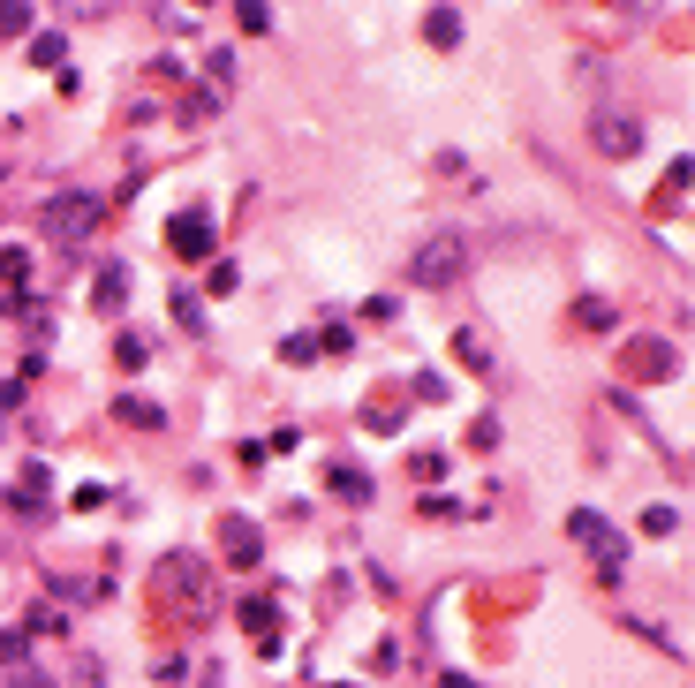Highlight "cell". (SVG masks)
I'll use <instances>...</instances> for the list:
<instances>
[{
	"label": "cell",
	"mask_w": 695,
	"mask_h": 688,
	"mask_svg": "<svg viewBox=\"0 0 695 688\" xmlns=\"http://www.w3.org/2000/svg\"><path fill=\"white\" fill-rule=\"evenodd\" d=\"M8 688H53V681H46V673H16Z\"/></svg>",
	"instance_id": "obj_17"
},
{
	"label": "cell",
	"mask_w": 695,
	"mask_h": 688,
	"mask_svg": "<svg viewBox=\"0 0 695 688\" xmlns=\"http://www.w3.org/2000/svg\"><path fill=\"white\" fill-rule=\"evenodd\" d=\"M424 31H431V46H461V16H454V8H431Z\"/></svg>",
	"instance_id": "obj_8"
},
{
	"label": "cell",
	"mask_w": 695,
	"mask_h": 688,
	"mask_svg": "<svg viewBox=\"0 0 695 688\" xmlns=\"http://www.w3.org/2000/svg\"><path fill=\"white\" fill-rule=\"evenodd\" d=\"M23 23H31V8H23V0H0V31H23Z\"/></svg>",
	"instance_id": "obj_15"
},
{
	"label": "cell",
	"mask_w": 695,
	"mask_h": 688,
	"mask_svg": "<svg viewBox=\"0 0 695 688\" xmlns=\"http://www.w3.org/2000/svg\"><path fill=\"white\" fill-rule=\"evenodd\" d=\"M235 23H242V31H272V8H265V0H235Z\"/></svg>",
	"instance_id": "obj_9"
},
{
	"label": "cell",
	"mask_w": 695,
	"mask_h": 688,
	"mask_svg": "<svg viewBox=\"0 0 695 688\" xmlns=\"http://www.w3.org/2000/svg\"><path fill=\"white\" fill-rule=\"evenodd\" d=\"M680 197H688V159H673V174L658 182V212H680Z\"/></svg>",
	"instance_id": "obj_7"
},
{
	"label": "cell",
	"mask_w": 695,
	"mask_h": 688,
	"mask_svg": "<svg viewBox=\"0 0 695 688\" xmlns=\"http://www.w3.org/2000/svg\"><path fill=\"white\" fill-rule=\"evenodd\" d=\"M121 295H129V265H106L99 288H91V303H99V310H121Z\"/></svg>",
	"instance_id": "obj_6"
},
{
	"label": "cell",
	"mask_w": 695,
	"mask_h": 688,
	"mask_svg": "<svg viewBox=\"0 0 695 688\" xmlns=\"http://www.w3.org/2000/svg\"><path fill=\"white\" fill-rule=\"evenodd\" d=\"M605 318H612V310L597 303V295H582V303H575V326H582V333H597V326H605Z\"/></svg>",
	"instance_id": "obj_13"
},
{
	"label": "cell",
	"mask_w": 695,
	"mask_h": 688,
	"mask_svg": "<svg viewBox=\"0 0 695 688\" xmlns=\"http://www.w3.org/2000/svg\"><path fill=\"white\" fill-rule=\"evenodd\" d=\"M590 137H597V152H605V159H628L635 144H643V129H635L628 114H597V129H590Z\"/></svg>",
	"instance_id": "obj_5"
},
{
	"label": "cell",
	"mask_w": 695,
	"mask_h": 688,
	"mask_svg": "<svg viewBox=\"0 0 695 688\" xmlns=\"http://www.w3.org/2000/svg\"><path fill=\"white\" fill-rule=\"evenodd\" d=\"M174 318H182L189 333H204V303H197V295H189V288H174Z\"/></svg>",
	"instance_id": "obj_11"
},
{
	"label": "cell",
	"mask_w": 695,
	"mask_h": 688,
	"mask_svg": "<svg viewBox=\"0 0 695 688\" xmlns=\"http://www.w3.org/2000/svg\"><path fill=\"white\" fill-rule=\"evenodd\" d=\"M174 258H212V212H182V220L167 227Z\"/></svg>",
	"instance_id": "obj_4"
},
{
	"label": "cell",
	"mask_w": 695,
	"mask_h": 688,
	"mask_svg": "<svg viewBox=\"0 0 695 688\" xmlns=\"http://www.w3.org/2000/svg\"><path fill=\"white\" fill-rule=\"evenodd\" d=\"M567 530H575L582 545H597V568H605V575H620V560H628V537H620V530H605L597 515H575Z\"/></svg>",
	"instance_id": "obj_3"
},
{
	"label": "cell",
	"mask_w": 695,
	"mask_h": 688,
	"mask_svg": "<svg viewBox=\"0 0 695 688\" xmlns=\"http://www.w3.org/2000/svg\"><path fill=\"white\" fill-rule=\"evenodd\" d=\"M461 265H469V242L461 235H431L416 258H408V288H454Z\"/></svg>",
	"instance_id": "obj_1"
},
{
	"label": "cell",
	"mask_w": 695,
	"mask_h": 688,
	"mask_svg": "<svg viewBox=\"0 0 695 688\" xmlns=\"http://www.w3.org/2000/svg\"><path fill=\"white\" fill-rule=\"evenodd\" d=\"M91 227H99V197H91V190L46 197V235H53V242H84Z\"/></svg>",
	"instance_id": "obj_2"
},
{
	"label": "cell",
	"mask_w": 695,
	"mask_h": 688,
	"mask_svg": "<svg viewBox=\"0 0 695 688\" xmlns=\"http://www.w3.org/2000/svg\"><path fill=\"white\" fill-rule=\"evenodd\" d=\"M0 658H23V636H0Z\"/></svg>",
	"instance_id": "obj_18"
},
{
	"label": "cell",
	"mask_w": 695,
	"mask_h": 688,
	"mask_svg": "<svg viewBox=\"0 0 695 688\" xmlns=\"http://www.w3.org/2000/svg\"><path fill=\"white\" fill-rule=\"evenodd\" d=\"M643 530H650V537H673V530H680V515H673V507H650Z\"/></svg>",
	"instance_id": "obj_14"
},
{
	"label": "cell",
	"mask_w": 695,
	"mask_h": 688,
	"mask_svg": "<svg viewBox=\"0 0 695 688\" xmlns=\"http://www.w3.org/2000/svg\"><path fill=\"white\" fill-rule=\"evenodd\" d=\"M23 280V250H0V288H16Z\"/></svg>",
	"instance_id": "obj_16"
},
{
	"label": "cell",
	"mask_w": 695,
	"mask_h": 688,
	"mask_svg": "<svg viewBox=\"0 0 695 688\" xmlns=\"http://www.w3.org/2000/svg\"><path fill=\"white\" fill-rule=\"evenodd\" d=\"M61 53H68V38H61V31H38V38H31V61H46V69L61 61Z\"/></svg>",
	"instance_id": "obj_12"
},
{
	"label": "cell",
	"mask_w": 695,
	"mask_h": 688,
	"mask_svg": "<svg viewBox=\"0 0 695 688\" xmlns=\"http://www.w3.org/2000/svg\"><path fill=\"white\" fill-rule=\"evenodd\" d=\"M333 492L340 499H371V477H363V469H333Z\"/></svg>",
	"instance_id": "obj_10"
}]
</instances>
